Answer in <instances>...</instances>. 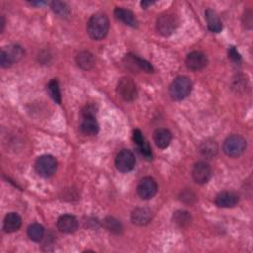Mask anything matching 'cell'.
<instances>
[{
	"instance_id": "83f0119b",
	"label": "cell",
	"mask_w": 253,
	"mask_h": 253,
	"mask_svg": "<svg viewBox=\"0 0 253 253\" xmlns=\"http://www.w3.org/2000/svg\"><path fill=\"white\" fill-rule=\"evenodd\" d=\"M104 225H105V228L109 231H112L114 233H120L121 230H122L121 223L118 220H116L115 218H113V217L106 218L105 221H104Z\"/></svg>"
},
{
	"instance_id": "cb8c5ba5",
	"label": "cell",
	"mask_w": 253,
	"mask_h": 253,
	"mask_svg": "<svg viewBox=\"0 0 253 253\" xmlns=\"http://www.w3.org/2000/svg\"><path fill=\"white\" fill-rule=\"evenodd\" d=\"M2 50L5 51V52L9 56L10 60L12 61V63L17 62L24 55L23 49L20 46H18V45H11V46L6 47V48H4Z\"/></svg>"
},
{
	"instance_id": "484cf974",
	"label": "cell",
	"mask_w": 253,
	"mask_h": 253,
	"mask_svg": "<svg viewBox=\"0 0 253 253\" xmlns=\"http://www.w3.org/2000/svg\"><path fill=\"white\" fill-rule=\"evenodd\" d=\"M51 9L59 17H68L71 14V9L69 5L65 2H60V1L51 2Z\"/></svg>"
},
{
	"instance_id": "8992f818",
	"label": "cell",
	"mask_w": 253,
	"mask_h": 253,
	"mask_svg": "<svg viewBox=\"0 0 253 253\" xmlns=\"http://www.w3.org/2000/svg\"><path fill=\"white\" fill-rule=\"evenodd\" d=\"M116 167L121 172H129L134 169L136 164L135 154L129 150L121 151L115 159Z\"/></svg>"
},
{
	"instance_id": "5b68a950",
	"label": "cell",
	"mask_w": 253,
	"mask_h": 253,
	"mask_svg": "<svg viewBox=\"0 0 253 253\" xmlns=\"http://www.w3.org/2000/svg\"><path fill=\"white\" fill-rule=\"evenodd\" d=\"M119 95L128 102L134 101L138 96V89L136 83L130 77H123L118 82L117 87Z\"/></svg>"
},
{
	"instance_id": "d6a6232c",
	"label": "cell",
	"mask_w": 253,
	"mask_h": 253,
	"mask_svg": "<svg viewBox=\"0 0 253 253\" xmlns=\"http://www.w3.org/2000/svg\"><path fill=\"white\" fill-rule=\"evenodd\" d=\"M152 4H154V2H152V1H143V2H141L142 7L145 8V9H147L149 6H151Z\"/></svg>"
},
{
	"instance_id": "ba28073f",
	"label": "cell",
	"mask_w": 253,
	"mask_h": 253,
	"mask_svg": "<svg viewBox=\"0 0 253 253\" xmlns=\"http://www.w3.org/2000/svg\"><path fill=\"white\" fill-rule=\"evenodd\" d=\"M157 184L156 181L152 177L143 178L137 188L139 196L143 200H150L153 198L157 193Z\"/></svg>"
},
{
	"instance_id": "9c48e42d",
	"label": "cell",
	"mask_w": 253,
	"mask_h": 253,
	"mask_svg": "<svg viewBox=\"0 0 253 253\" xmlns=\"http://www.w3.org/2000/svg\"><path fill=\"white\" fill-rule=\"evenodd\" d=\"M186 67L192 72H199L208 65L207 55L202 51H192L186 57Z\"/></svg>"
},
{
	"instance_id": "3957f363",
	"label": "cell",
	"mask_w": 253,
	"mask_h": 253,
	"mask_svg": "<svg viewBox=\"0 0 253 253\" xmlns=\"http://www.w3.org/2000/svg\"><path fill=\"white\" fill-rule=\"evenodd\" d=\"M246 149V141L239 135L229 136L224 143V152L229 157L240 156Z\"/></svg>"
},
{
	"instance_id": "ffe728a7",
	"label": "cell",
	"mask_w": 253,
	"mask_h": 253,
	"mask_svg": "<svg viewBox=\"0 0 253 253\" xmlns=\"http://www.w3.org/2000/svg\"><path fill=\"white\" fill-rule=\"evenodd\" d=\"M76 63L77 66L83 70V71H89L91 70L94 65H95V57L94 55L86 51H80L77 55H76Z\"/></svg>"
},
{
	"instance_id": "7c38bea8",
	"label": "cell",
	"mask_w": 253,
	"mask_h": 253,
	"mask_svg": "<svg viewBox=\"0 0 253 253\" xmlns=\"http://www.w3.org/2000/svg\"><path fill=\"white\" fill-rule=\"evenodd\" d=\"M57 228L63 233H73L78 228V222L73 215H62L56 223Z\"/></svg>"
},
{
	"instance_id": "4316f807",
	"label": "cell",
	"mask_w": 253,
	"mask_h": 253,
	"mask_svg": "<svg viewBox=\"0 0 253 253\" xmlns=\"http://www.w3.org/2000/svg\"><path fill=\"white\" fill-rule=\"evenodd\" d=\"M174 222L180 227H185L191 223V216L186 211H177L173 216Z\"/></svg>"
},
{
	"instance_id": "2e32d148",
	"label": "cell",
	"mask_w": 253,
	"mask_h": 253,
	"mask_svg": "<svg viewBox=\"0 0 253 253\" xmlns=\"http://www.w3.org/2000/svg\"><path fill=\"white\" fill-rule=\"evenodd\" d=\"M22 225L21 217L16 213H8L3 221V229L6 232L17 231Z\"/></svg>"
},
{
	"instance_id": "f1b7e54d",
	"label": "cell",
	"mask_w": 253,
	"mask_h": 253,
	"mask_svg": "<svg viewBox=\"0 0 253 253\" xmlns=\"http://www.w3.org/2000/svg\"><path fill=\"white\" fill-rule=\"evenodd\" d=\"M0 65H1V67L3 69L10 68L13 65L12 61L9 58V56L7 55L5 51H3V50H1V52H0Z\"/></svg>"
},
{
	"instance_id": "4fadbf2b",
	"label": "cell",
	"mask_w": 253,
	"mask_h": 253,
	"mask_svg": "<svg viewBox=\"0 0 253 253\" xmlns=\"http://www.w3.org/2000/svg\"><path fill=\"white\" fill-rule=\"evenodd\" d=\"M239 202V197L234 192L224 191L217 195L215 203L219 208H233Z\"/></svg>"
},
{
	"instance_id": "7402d4cb",
	"label": "cell",
	"mask_w": 253,
	"mask_h": 253,
	"mask_svg": "<svg viewBox=\"0 0 253 253\" xmlns=\"http://www.w3.org/2000/svg\"><path fill=\"white\" fill-rule=\"evenodd\" d=\"M199 151L204 157L213 158L214 156L217 155L218 151H219V147H218V144L215 141L206 140L205 142H203L200 145Z\"/></svg>"
},
{
	"instance_id": "ac0fdd59",
	"label": "cell",
	"mask_w": 253,
	"mask_h": 253,
	"mask_svg": "<svg viewBox=\"0 0 253 253\" xmlns=\"http://www.w3.org/2000/svg\"><path fill=\"white\" fill-rule=\"evenodd\" d=\"M205 17L207 20L208 28L211 32L220 33L223 29L222 21L218 15V13L213 9H207L205 12Z\"/></svg>"
},
{
	"instance_id": "9a60e30c",
	"label": "cell",
	"mask_w": 253,
	"mask_h": 253,
	"mask_svg": "<svg viewBox=\"0 0 253 253\" xmlns=\"http://www.w3.org/2000/svg\"><path fill=\"white\" fill-rule=\"evenodd\" d=\"M114 14L118 20H120L121 22H123L126 25H128L133 28L138 26V20H137L135 14L128 9L117 7L114 11Z\"/></svg>"
},
{
	"instance_id": "5bb4252c",
	"label": "cell",
	"mask_w": 253,
	"mask_h": 253,
	"mask_svg": "<svg viewBox=\"0 0 253 253\" xmlns=\"http://www.w3.org/2000/svg\"><path fill=\"white\" fill-rule=\"evenodd\" d=\"M152 218V213L148 208H137L133 211L131 215L132 223L136 226H146L151 223Z\"/></svg>"
},
{
	"instance_id": "d4e9b609",
	"label": "cell",
	"mask_w": 253,
	"mask_h": 253,
	"mask_svg": "<svg viewBox=\"0 0 253 253\" xmlns=\"http://www.w3.org/2000/svg\"><path fill=\"white\" fill-rule=\"evenodd\" d=\"M48 92L50 94V96L52 98V100L57 103L60 104L61 103V95H60V90H59V85H58V81L54 78L51 79L49 84H48Z\"/></svg>"
},
{
	"instance_id": "6da1fadb",
	"label": "cell",
	"mask_w": 253,
	"mask_h": 253,
	"mask_svg": "<svg viewBox=\"0 0 253 253\" xmlns=\"http://www.w3.org/2000/svg\"><path fill=\"white\" fill-rule=\"evenodd\" d=\"M109 19L103 13L92 15L87 23V33L95 41L103 40L109 32Z\"/></svg>"
},
{
	"instance_id": "4dcf8cb0",
	"label": "cell",
	"mask_w": 253,
	"mask_h": 253,
	"mask_svg": "<svg viewBox=\"0 0 253 253\" xmlns=\"http://www.w3.org/2000/svg\"><path fill=\"white\" fill-rule=\"evenodd\" d=\"M195 200H196V196L191 191H185L182 193L181 201L188 204H192Z\"/></svg>"
},
{
	"instance_id": "44dd1931",
	"label": "cell",
	"mask_w": 253,
	"mask_h": 253,
	"mask_svg": "<svg viewBox=\"0 0 253 253\" xmlns=\"http://www.w3.org/2000/svg\"><path fill=\"white\" fill-rule=\"evenodd\" d=\"M134 141L138 145V147H139L141 152L143 153V155L148 159H152V150H151L148 142L145 140L142 132L138 129L134 131Z\"/></svg>"
},
{
	"instance_id": "30bf717a",
	"label": "cell",
	"mask_w": 253,
	"mask_h": 253,
	"mask_svg": "<svg viewBox=\"0 0 253 253\" xmlns=\"http://www.w3.org/2000/svg\"><path fill=\"white\" fill-rule=\"evenodd\" d=\"M192 177L198 184H206L212 177L211 166L204 161L197 162L192 169Z\"/></svg>"
},
{
	"instance_id": "e0dca14e",
	"label": "cell",
	"mask_w": 253,
	"mask_h": 253,
	"mask_svg": "<svg viewBox=\"0 0 253 253\" xmlns=\"http://www.w3.org/2000/svg\"><path fill=\"white\" fill-rule=\"evenodd\" d=\"M80 131L86 136L97 135V133L99 132V124L96 120V117L83 118L80 125Z\"/></svg>"
},
{
	"instance_id": "8fae6325",
	"label": "cell",
	"mask_w": 253,
	"mask_h": 253,
	"mask_svg": "<svg viewBox=\"0 0 253 253\" xmlns=\"http://www.w3.org/2000/svg\"><path fill=\"white\" fill-rule=\"evenodd\" d=\"M125 60L126 61V65H128L132 70H135V68L139 71L145 72L147 74L153 73V67L152 66V63L147 61L144 58H141L135 54H126L125 57Z\"/></svg>"
},
{
	"instance_id": "603a6c76",
	"label": "cell",
	"mask_w": 253,
	"mask_h": 253,
	"mask_svg": "<svg viewBox=\"0 0 253 253\" xmlns=\"http://www.w3.org/2000/svg\"><path fill=\"white\" fill-rule=\"evenodd\" d=\"M27 233H28L29 238L32 241L40 242L44 238L45 228L42 225L35 223V224H32L29 226V228L27 229Z\"/></svg>"
},
{
	"instance_id": "277c9868",
	"label": "cell",
	"mask_w": 253,
	"mask_h": 253,
	"mask_svg": "<svg viewBox=\"0 0 253 253\" xmlns=\"http://www.w3.org/2000/svg\"><path fill=\"white\" fill-rule=\"evenodd\" d=\"M57 168L56 159L51 155H42L40 156L35 164V169L37 173L44 178L52 176Z\"/></svg>"
},
{
	"instance_id": "d6986e66",
	"label": "cell",
	"mask_w": 253,
	"mask_h": 253,
	"mask_svg": "<svg viewBox=\"0 0 253 253\" xmlns=\"http://www.w3.org/2000/svg\"><path fill=\"white\" fill-rule=\"evenodd\" d=\"M172 140V135L167 129H157L153 133V141L159 149H166Z\"/></svg>"
},
{
	"instance_id": "836d02e7",
	"label": "cell",
	"mask_w": 253,
	"mask_h": 253,
	"mask_svg": "<svg viewBox=\"0 0 253 253\" xmlns=\"http://www.w3.org/2000/svg\"><path fill=\"white\" fill-rule=\"evenodd\" d=\"M30 4L33 6H42V5H45L46 2L45 1H32V2H30Z\"/></svg>"
},
{
	"instance_id": "7a4b0ae2",
	"label": "cell",
	"mask_w": 253,
	"mask_h": 253,
	"mask_svg": "<svg viewBox=\"0 0 253 253\" xmlns=\"http://www.w3.org/2000/svg\"><path fill=\"white\" fill-rule=\"evenodd\" d=\"M192 91V82L187 76L176 77L169 87V94L173 100L185 99Z\"/></svg>"
},
{
	"instance_id": "1f68e13d",
	"label": "cell",
	"mask_w": 253,
	"mask_h": 253,
	"mask_svg": "<svg viewBox=\"0 0 253 253\" xmlns=\"http://www.w3.org/2000/svg\"><path fill=\"white\" fill-rule=\"evenodd\" d=\"M228 56L235 62H239L241 60V56L240 54L238 53V51H236V49L234 47H231L229 50H228Z\"/></svg>"
},
{
	"instance_id": "52a82bcc",
	"label": "cell",
	"mask_w": 253,
	"mask_h": 253,
	"mask_svg": "<svg viewBox=\"0 0 253 253\" xmlns=\"http://www.w3.org/2000/svg\"><path fill=\"white\" fill-rule=\"evenodd\" d=\"M177 19L172 14H163L156 20V30L164 37L170 36L177 28Z\"/></svg>"
},
{
	"instance_id": "e575fe53",
	"label": "cell",
	"mask_w": 253,
	"mask_h": 253,
	"mask_svg": "<svg viewBox=\"0 0 253 253\" xmlns=\"http://www.w3.org/2000/svg\"><path fill=\"white\" fill-rule=\"evenodd\" d=\"M4 25H5V21H4V18L1 17V29H0V31L3 32L4 30Z\"/></svg>"
},
{
	"instance_id": "f546056e",
	"label": "cell",
	"mask_w": 253,
	"mask_h": 253,
	"mask_svg": "<svg viewBox=\"0 0 253 253\" xmlns=\"http://www.w3.org/2000/svg\"><path fill=\"white\" fill-rule=\"evenodd\" d=\"M97 108L94 105H86L82 109V117H96Z\"/></svg>"
}]
</instances>
